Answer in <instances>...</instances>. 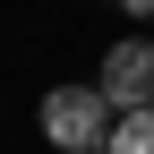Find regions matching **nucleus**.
I'll list each match as a JSON object with an SVG mask.
<instances>
[{
	"label": "nucleus",
	"instance_id": "obj_1",
	"mask_svg": "<svg viewBox=\"0 0 154 154\" xmlns=\"http://www.w3.org/2000/svg\"><path fill=\"white\" fill-rule=\"evenodd\" d=\"M111 128H120V111L103 103V86H51L43 94V137L60 154H111Z\"/></svg>",
	"mask_w": 154,
	"mask_h": 154
},
{
	"label": "nucleus",
	"instance_id": "obj_2",
	"mask_svg": "<svg viewBox=\"0 0 154 154\" xmlns=\"http://www.w3.org/2000/svg\"><path fill=\"white\" fill-rule=\"evenodd\" d=\"M94 86H103L111 111H146V103H154V43H146V34L111 43V60H103V77H94Z\"/></svg>",
	"mask_w": 154,
	"mask_h": 154
},
{
	"label": "nucleus",
	"instance_id": "obj_3",
	"mask_svg": "<svg viewBox=\"0 0 154 154\" xmlns=\"http://www.w3.org/2000/svg\"><path fill=\"white\" fill-rule=\"evenodd\" d=\"M111 154H154V103H146V111H120V128H111Z\"/></svg>",
	"mask_w": 154,
	"mask_h": 154
},
{
	"label": "nucleus",
	"instance_id": "obj_4",
	"mask_svg": "<svg viewBox=\"0 0 154 154\" xmlns=\"http://www.w3.org/2000/svg\"><path fill=\"white\" fill-rule=\"evenodd\" d=\"M120 9H128V17H154V0H120Z\"/></svg>",
	"mask_w": 154,
	"mask_h": 154
}]
</instances>
